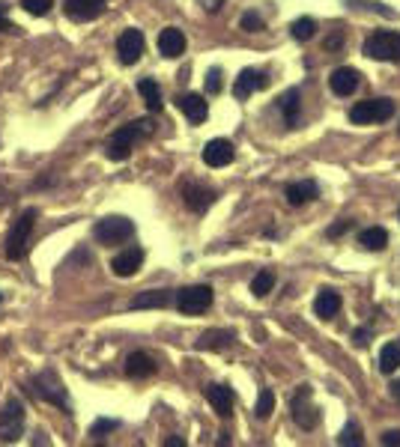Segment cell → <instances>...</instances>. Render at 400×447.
Segmentation results:
<instances>
[{"label":"cell","mask_w":400,"mask_h":447,"mask_svg":"<svg viewBox=\"0 0 400 447\" xmlns=\"http://www.w3.org/2000/svg\"><path fill=\"white\" fill-rule=\"evenodd\" d=\"M364 57L380 63H400V33L394 30H376L362 45Z\"/></svg>","instance_id":"cell-1"},{"label":"cell","mask_w":400,"mask_h":447,"mask_svg":"<svg viewBox=\"0 0 400 447\" xmlns=\"http://www.w3.org/2000/svg\"><path fill=\"white\" fill-rule=\"evenodd\" d=\"M143 134H150V122L147 119H138V122H131V126H123L114 138L108 140V147H105V155L110 161H126L129 155H131V147H135V140L143 138Z\"/></svg>","instance_id":"cell-2"},{"label":"cell","mask_w":400,"mask_h":447,"mask_svg":"<svg viewBox=\"0 0 400 447\" xmlns=\"http://www.w3.org/2000/svg\"><path fill=\"white\" fill-rule=\"evenodd\" d=\"M394 114V102L392 98H368V102L352 105L350 119L355 126H373V122H385Z\"/></svg>","instance_id":"cell-3"},{"label":"cell","mask_w":400,"mask_h":447,"mask_svg":"<svg viewBox=\"0 0 400 447\" xmlns=\"http://www.w3.org/2000/svg\"><path fill=\"white\" fill-rule=\"evenodd\" d=\"M24 435V402L21 400H6L3 411H0V441L13 444Z\"/></svg>","instance_id":"cell-4"},{"label":"cell","mask_w":400,"mask_h":447,"mask_svg":"<svg viewBox=\"0 0 400 447\" xmlns=\"http://www.w3.org/2000/svg\"><path fill=\"white\" fill-rule=\"evenodd\" d=\"M131 233H135V224H131L129 218H123V215L102 218V221H99L96 227H93L96 242H102V244H120V242L131 239Z\"/></svg>","instance_id":"cell-5"},{"label":"cell","mask_w":400,"mask_h":447,"mask_svg":"<svg viewBox=\"0 0 400 447\" xmlns=\"http://www.w3.org/2000/svg\"><path fill=\"white\" fill-rule=\"evenodd\" d=\"M36 215H39L36 209H27L24 215L15 218L13 230H9V236H6V256H9V260H21V256H24V244L30 239V230H33V221H36Z\"/></svg>","instance_id":"cell-6"},{"label":"cell","mask_w":400,"mask_h":447,"mask_svg":"<svg viewBox=\"0 0 400 447\" xmlns=\"http://www.w3.org/2000/svg\"><path fill=\"white\" fill-rule=\"evenodd\" d=\"M213 307V289L206 284L200 286H185L176 293V310L185 313V316H197V313H203Z\"/></svg>","instance_id":"cell-7"},{"label":"cell","mask_w":400,"mask_h":447,"mask_svg":"<svg viewBox=\"0 0 400 447\" xmlns=\"http://www.w3.org/2000/svg\"><path fill=\"white\" fill-rule=\"evenodd\" d=\"M33 388H36V394L42 400H48L51 406H60L63 411L69 409V397H66V388L60 382V376L54 373V370H42L33 376Z\"/></svg>","instance_id":"cell-8"},{"label":"cell","mask_w":400,"mask_h":447,"mask_svg":"<svg viewBox=\"0 0 400 447\" xmlns=\"http://www.w3.org/2000/svg\"><path fill=\"white\" fill-rule=\"evenodd\" d=\"M290 409H293V420H296L302 430H314V427H317L320 411H317V406H314V400H310V385H299V388H296Z\"/></svg>","instance_id":"cell-9"},{"label":"cell","mask_w":400,"mask_h":447,"mask_svg":"<svg viewBox=\"0 0 400 447\" xmlns=\"http://www.w3.org/2000/svg\"><path fill=\"white\" fill-rule=\"evenodd\" d=\"M143 33L135 30V27H129L120 33V39H117V57L123 66H135L141 60V54H143Z\"/></svg>","instance_id":"cell-10"},{"label":"cell","mask_w":400,"mask_h":447,"mask_svg":"<svg viewBox=\"0 0 400 447\" xmlns=\"http://www.w3.org/2000/svg\"><path fill=\"white\" fill-rule=\"evenodd\" d=\"M233 159H236V149H233V143L224 140V138H215L203 147V164L206 167H227V164H233Z\"/></svg>","instance_id":"cell-11"},{"label":"cell","mask_w":400,"mask_h":447,"mask_svg":"<svg viewBox=\"0 0 400 447\" xmlns=\"http://www.w3.org/2000/svg\"><path fill=\"white\" fill-rule=\"evenodd\" d=\"M108 0H66V15L72 21H93L105 13Z\"/></svg>","instance_id":"cell-12"},{"label":"cell","mask_w":400,"mask_h":447,"mask_svg":"<svg viewBox=\"0 0 400 447\" xmlns=\"http://www.w3.org/2000/svg\"><path fill=\"white\" fill-rule=\"evenodd\" d=\"M359 84H362V78L352 66H341V69H335L329 78V87L335 96H352L355 89H359Z\"/></svg>","instance_id":"cell-13"},{"label":"cell","mask_w":400,"mask_h":447,"mask_svg":"<svg viewBox=\"0 0 400 447\" xmlns=\"http://www.w3.org/2000/svg\"><path fill=\"white\" fill-rule=\"evenodd\" d=\"M159 51H162V57H168V60L183 57V54H185V36H183V30L164 27V30L159 33Z\"/></svg>","instance_id":"cell-14"},{"label":"cell","mask_w":400,"mask_h":447,"mask_svg":"<svg viewBox=\"0 0 400 447\" xmlns=\"http://www.w3.org/2000/svg\"><path fill=\"white\" fill-rule=\"evenodd\" d=\"M141 265H143V251H141V248H126V251H120V254L114 256V263H110V268H114L117 277H131Z\"/></svg>","instance_id":"cell-15"},{"label":"cell","mask_w":400,"mask_h":447,"mask_svg":"<svg viewBox=\"0 0 400 447\" xmlns=\"http://www.w3.org/2000/svg\"><path fill=\"white\" fill-rule=\"evenodd\" d=\"M206 400H209V406L215 409V415L221 418H230L233 415V390L227 385H209L206 388Z\"/></svg>","instance_id":"cell-16"},{"label":"cell","mask_w":400,"mask_h":447,"mask_svg":"<svg viewBox=\"0 0 400 447\" xmlns=\"http://www.w3.org/2000/svg\"><path fill=\"white\" fill-rule=\"evenodd\" d=\"M183 197H185V206L192 212H206L209 206H213V200H215V194L209 191V188L197 185V182L183 185Z\"/></svg>","instance_id":"cell-17"},{"label":"cell","mask_w":400,"mask_h":447,"mask_svg":"<svg viewBox=\"0 0 400 447\" xmlns=\"http://www.w3.org/2000/svg\"><path fill=\"white\" fill-rule=\"evenodd\" d=\"M180 110L185 114L188 122H194V126H200L206 117H209V105L203 102V96H197V93H188L180 98Z\"/></svg>","instance_id":"cell-18"},{"label":"cell","mask_w":400,"mask_h":447,"mask_svg":"<svg viewBox=\"0 0 400 447\" xmlns=\"http://www.w3.org/2000/svg\"><path fill=\"white\" fill-rule=\"evenodd\" d=\"M260 87H263V75L257 69H245V72H239L236 84H233V96H236L239 102H245V98L257 93Z\"/></svg>","instance_id":"cell-19"},{"label":"cell","mask_w":400,"mask_h":447,"mask_svg":"<svg viewBox=\"0 0 400 447\" xmlns=\"http://www.w3.org/2000/svg\"><path fill=\"white\" fill-rule=\"evenodd\" d=\"M317 197V182L314 179H302V182L287 185V203L290 206H305L308 200Z\"/></svg>","instance_id":"cell-20"},{"label":"cell","mask_w":400,"mask_h":447,"mask_svg":"<svg viewBox=\"0 0 400 447\" xmlns=\"http://www.w3.org/2000/svg\"><path fill=\"white\" fill-rule=\"evenodd\" d=\"M155 373V361L147 352H131L126 358V376L131 379H143V376H152Z\"/></svg>","instance_id":"cell-21"},{"label":"cell","mask_w":400,"mask_h":447,"mask_svg":"<svg viewBox=\"0 0 400 447\" xmlns=\"http://www.w3.org/2000/svg\"><path fill=\"white\" fill-rule=\"evenodd\" d=\"M338 310H341V295L335 293V289H323L314 301V313L320 319H335Z\"/></svg>","instance_id":"cell-22"},{"label":"cell","mask_w":400,"mask_h":447,"mask_svg":"<svg viewBox=\"0 0 400 447\" xmlns=\"http://www.w3.org/2000/svg\"><path fill=\"white\" fill-rule=\"evenodd\" d=\"M171 293L168 289H152V293H141V295H135L131 298V310H147V307H168L171 305Z\"/></svg>","instance_id":"cell-23"},{"label":"cell","mask_w":400,"mask_h":447,"mask_svg":"<svg viewBox=\"0 0 400 447\" xmlns=\"http://www.w3.org/2000/svg\"><path fill=\"white\" fill-rule=\"evenodd\" d=\"M138 93L143 96V102H147V108L152 110V114H159V110H162V89H159V84H155L152 78H141V81H138Z\"/></svg>","instance_id":"cell-24"},{"label":"cell","mask_w":400,"mask_h":447,"mask_svg":"<svg viewBox=\"0 0 400 447\" xmlns=\"http://www.w3.org/2000/svg\"><path fill=\"white\" fill-rule=\"evenodd\" d=\"M278 108H281V114H284V122L293 129L299 122V89H287L281 96V102H278Z\"/></svg>","instance_id":"cell-25"},{"label":"cell","mask_w":400,"mask_h":447,"mask_svg":"<svg viewBox=\"0 0 400 447\" xmlns=\"http://www.w3.org/2000/svg\"><path fill=\"white\" fill-rule=\"evenodd\" d=\"M380 370L385 376H392L400 370V343H385L380 352Z\"/></svg>","instance_id":"cell-26"},{"label":"cell","mask_w":400,"mask_h":447,"mask_svg":"<svg viewBox=\"0 0 400 447\" xmlns=\"http://www.w3.org/2000/svg\"><path fill=\"white\" fill-rule=\"evenodd\" d=\"M359 244H362L364 251H383L385 244H388V233L383 227H368L359 236Z\"/></svg>","instance_id":"cell-27"},{"label":"cell","mask_w":400,"mask_h":447,"mask_svg":"<svg viewBox=\"0 0 400 447\" xmlns=\"http://www.w3.org/2000/svg\"><path fill=\"white\" fill-rule=\"evenodd\" d=\"M233 343V331H206L197 340V349H224Z\"/></svg>","instance_id":"cell-28"},{"label":"cell","mask_w":400,"mask_h":447,"mask_svg":"<svg viewBox=\"0 0 400 447\" xmlns=\"http://www.w3.org/2000/svg\"><path fill=\"white\" fill-rule=\"evenodd\" d=\"M314 33H317V24H314V18H299V21H293L290 24V36L296 39V42H308V39H314Z\"/></svg>","instance_id":"cell-29"},{"label":"cell","mask_w":400,"mask_h":447,"mask_svg":"<svg viewBox=\"0 0 400 447\" xmlns=\"http://www.w3.org/2000/svg\"><path fill=\"white\" fill-rule=\"evenodd\" d=\"M338 444H343V447H362V444H364V439H362V427H359V420H350L347 427L341 430V435H338Z\"/></svg>","instance_id":"cell-30"},{"label":"cell","mask_w":400,"mask_h":447,"mask_svg":"<svg viewBox=\"0 0 400 447\" xmlns=\"http://www.w3.org/2000/svg\"><path fill=\"white\" fill-rule=\"evenodd\" d=\"M272 286H275V274L272 272H257L254 274V281H251V293L257 298H266L272 293Z\"/></svg>","instance_id":"cell-31"},{"label":"cell","mask_w":400,"mask_h":447,"mask_svg":"<svg viewBox=\"0 0 400 447\" xmlns=\"http://www.w3.org/2000/svg\"><path fill=\"white\" fill-rule=\"evenodd\" d=\"M272 409H275V394H272L269 388H263L260 397H257V406H254V411H257L260 420H266V418L272 415Z\"/></svg>","instance_id":"cell-32"},{"label":"cell","mask_w":400,"mask_h":447,"mask_svg":"<svg viewBox=\"0 0 400 447\" xmlns=\"http://www.w3.org/2000/svg\"><path fill=\"white\" fill-rule=\"evenodd\" d=\"M51 6H54V0H24V9L30 15H48L51 13Z\"/></svg>","instance_id":"cell-33"},{"label":"cell","mask_w":400,"mask_h":447,"mask_svg":"<svg viewBox=\"0 0 400 447\" xmlns=\"http://www.w3.org/2000/svg\"><path fill=\"white\" fill-rule=\"evenodd\" d=\"M120 427L117 420H108V418H99L93 427H90V435H96V439H102V435H108V432H114Z\"/></svg>","instance_id":"cell-34"},{"label":"cell","mask_w":400,"mask_h":447,"mask_svg":"<svg viewBox=\"0 0 400 447\" xmlns=\"http://www.w3.org/2000/svg\"><path fill=\"white\" fill-rule=\"evenodd\" d=\"M242 30H248V33H257V30H263V18L257 15V13H245L242 15Z\"/></svg>","instance_id":"cell-35"},{"label":"cell","mask_w":400,"mask_h":447,"mask_svg":"<svg viewBox=\"0 0 400 447\" xmlns=\"http://www.w3.org/2000/svg\"><path fill=\"white\" fill-rule=\"evenodd\" d=\"M206 93H221V72L218 69H209V75H206Z\"/></svg>","instance_id":"cell-36"},{"label":"cell","mask_w":400,"mask_h":447,"mask_svg":"<svg viewBox=\"0 0 400 447\" xmlns=\"http://www.w3.org/2000/svg\"><path fill=\"white\" fill-rule=\"evenodd\" d=\"M352 343H355V346H368V343H371V331H368V328H359V331L352 334Z\"/></svg>","instance_id":"cell-37"},{"label":"cell","mask_w":400,"mask_h":447,"mask_svg":"<svg viewBox=\"0 0 400 447\" xmlns=\"http://www.w3.org/2000/svg\"><path fill=\"white\" fill-rule=\"evenodd\" d=\"M380 441H383V444H400V430H388V432H383Z\"/></svg>","instance_id":"cell-38"},{"label":"cell","mask_w":400,"mask_h":447,"mask_svg":"<svg viewBox=\"0 0 400 447\" xmlns=\"http://www.w3.org/2000/svg\"><path fill=\"white\" fill-rule=\"evenodd\" d=\"M197 3L203 6L206 13H218V9H221V3H224V0H197Z\"/></svg>","instance_id":"cell-39"},{"label":"cell","mask_w":400,"mask_h":447,"mask_svg":"<svg viewBox=\"0 0 400 447\" xmlns=\"http://www.w3.org/2000/svg\"><path fill=\"white\" fill-rule=\"evenodd\" d=\"M350 227H352V224H350V221H338V224H335V227H331V230H329V236H341V233H347Z\"/></svg>","instance_id":"cell-40"},{"label":"cell","mask_w":400,"mask_h":447,"mask_svg":"<svg viewBox=\"0 0 400 447\" xmlns=\"http://www.w3.org/2000/svg\"><path fill=\"white\" fill-rule=\"evenodd\" d=\"M6 15H9V6H6V3H0V27H9Z\"/></svg>","instance_id":"cell-41"},{"label":"cell","mask_w":400,"mask_h":447,"mask_svg":"<svg viewBox=\"0 0 400 447\" xmlns=\"http://www.w3.org/2000/svg\"><path fill=\"white\" fill-rule=\"evenodd\" d=\"M392 397L400 400V379H394V382H392Z\"/></svg>","instance_id":"cell-42"},{"label":"cell","mask_w":400,"mask_h":447,"mask_svg":"<svg viewBox=\"0 0 400 447\" xmlns=\"http://www.w3.org/2000/svg\"><path fill=\"white\" fill-rule=\"evenodd\" d=\"M164 444H168V447H185V441H183V439H168Z\"/></svg>","instance_id":"cell-43"},{"label":"cell","mask_w":400,"mask_h":447,"mask_svg":"<svg viewBox=\"0 0 400 447\" xmlns=\"http://www.w3.org/2000/svg\"><path fill=\"white\" fill-rule=\"evenodd\" d=\"M0 301H3V295H0Z\"/></svg>","instance_id":"cell-44"}]
</instances>
